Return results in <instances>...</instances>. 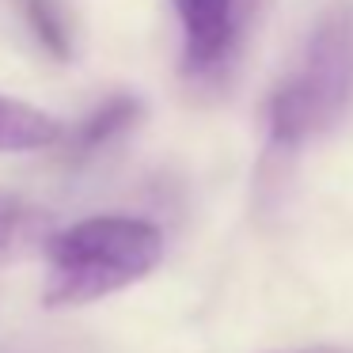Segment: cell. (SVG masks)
Masks as SVG:
<instances>
[{
  "label": "cell",
  "mask_w": 353,
  "mask_h": 353,
  "mask_svg": "<svg viewBox=\"0 0 353 353\" xmlns=\"http://www.w3.org/2000/svg\"><path fill=\"white\" fill-rule=\"evenodd\" d=\"M163 259V232L145 216H84L46 239V307H80L145 281Z\"/></svg>",
  "instance_id": "1"
},
{
  "label": "cell",
  "mask_w": 353,
  "mask_h": 353,
  "mask_svg": "<svg viewBox=\"0 0 353 353\" xmlns=\"http://www.w3.org/2000/svg\"><path fill=\"white\" fill-rule=\"evenodd\" d=\"M353 99V4L334 0L307 31L296 65L266 103L274 148H296L327 133Z\"/></svg>",
  "instance_id": "2"
},
{
  "label": "cell",
  "mask_w": 353,
  "mask_h": 353,
  "mask_svg": "<svg viewBox=\"0 0 353 353\" xmlns=\"http://www.w3.org/2000/svg\"><path fill=\"white\" fill-rule=\"evenodd\" d=\"M183 31V72L213 77L236 54L243 31V0H171Z\"/></svg>",
  "instance_id": "3"
},
{
  "label": "cell",
  "mask_w": 353,
  "mask_h": 353,
  "mask_svg": "<svg viewBox=\"0 0 353 353\" xmlns=\"http://www.w3.org/2000/svg\"><path fill=\"white\" fill-rule=\"evenodd\" d=\"M61 141V122L42 107L0 95V152H34Z\"/></svg>",
  "instance_id": "4"
},
{
  "label": "cell",
  "mask_w": 353,
  "mask_h": 353,
  "mask_svg": "<svg viewBox=\"0 0 353 353\" xmlns=\"http://www.w3.org/2000/svg\"><path fill=\"white\" fill-rule=\"evenodd\" d=\"M141 118V99L137 95H110L99 110L84 118V125L72 137V152L77 156H92L95 148H103L107 141H114L118 133H125L133 122Z\"/></svg>",
  "instance_id": "5"
},
{
  "label": "cell",
  "mask_w": 353,
  "mask_h": 353,
  "mask_svg": "<svg viewBox=\"0 0 353 353\" xmlns=\"http://www.w3.org/2000/svg\"><path fill=\"white\" fill-rule=\"evenodd\" d=\"M39 224H42V216L27 201L12 198V194H0V254H12L27 239H34Z\"/></svg>",
  "instance_id": "6"
},
{
  "label": "cell",
  "mask_w": 353,
  "mask_h": 353,
  "mask_svg": "<svg viewBox=\"0 0 353 353\" xmlns=\"http://www.w3.org/2000/svg\"><path fill=\"white\" fill-rule=\"evenodd\" d=\"M27 23L54 57H69V31L54 0H27Z\"/></svg>",
  "instance_id": "7"
},
{
  "label": "cell",
  "mask_w": 353,
  "mask_h": 353,
  "mask_svg": "<svg viewBox=\"0 0 353 353\" xmlns=\"http://www.w3.org/2000/svg\"><path fill=\"white\" fill-rule=\"evenodd\" d=\"M289 353H345L338 345H307V350H289Z\"/></svg>",
  "instance_id": "8"
}]
</instances>
